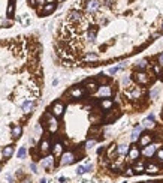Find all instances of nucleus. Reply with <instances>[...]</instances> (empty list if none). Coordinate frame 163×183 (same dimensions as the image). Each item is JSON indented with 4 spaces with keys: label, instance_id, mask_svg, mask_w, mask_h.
<instances>
[{
    "label": "nucleus",
    "instance_id": "1",
    "mask_svg": "<svg viewBox=\"0 0 163 183\" xmlns=\"http://www.w3.org/2000/svg\"><path fill=\"white\" fill-rule=\"evenodd\" d=\"M41 123L47 126L48 131H49V132H53V134L58 129V122H57V119H55L53 114H49V113H45V116L41 119Z\"/></svg>",
    "mask_w": 163,
    "mask_h": 183
},
{
    "label": "nucleus",
    "instance_id": "2",
    "mask_svg": "<svg viewBox=\"0 0 163 183\" xmlns=\"http://www.w3.org/2000/svg\"><path fill=\"white\" fill-rule=\"evenodd\" d=\"M133 80L138 84H141V86H145V84L151 81V78H150V75L147 72H136V74H133Z\"/></svg>",
    "mask_w": 163,
    "mask_h": 183
},
{
    "label": "nucleus",
    "instance_id": "3",
    "mask_svg": "<svg viewBox=\"0 0 163 183\" xmlns=\"http://www.w3.org/2000/svg\"><path fill=\"white\" fill-rule=\"evenodd\" d=\"M120 116H121L120 110H108L106 116L103 117V122H105V123H112V122H115L117 119H118Z\"/></svg>",
    "mask_w": 163,
    "mask_h": 183
},
{
    "label": "nucleus",
    "instance_id": "4",
    "mask_svg": "<svg viewBox=\"0 0 163 183\" xmlns=\"http://www.w3.org/2000/svg\"><path fill=\"white\" fill-rule=\"evenodd\" d=\"M60 158H61L60 159V165H70V164H73V162L76 161L73 152H66V153H63Z\"/></svg>",
    "mask_w": 163,
    "mask_h": 183
},
{
    "label": "nucleus",
    "instance_id": "5",
    "mask_svg": "<svg viewBox=\"0 0 163 183\" xmlns=\"http://www.w3.org/2000/svg\"><path fill=\"white\" fill-rule=\"evenodd\" d=\"M51 111H53V116H54V117L63 116V113H64V104H63V102H54Z\"/></svg>",
    "mask_w": 163,
    "mask_h": 183
},
{
    "label": "nucleus",
    "instance_id": "6",
    "mask_svg": "<svg viewBox=\"0 0 163 183\" xmlns=\"http://www.w3.org/2000/svg\"><path fill=\"white\" fill-rule=\"evenodd\" d=\"M97 96L99 98H109L111 95H112V89L109 87V84L108 86H99V89H97Z\"/></svg>",
    "mask_w": 163,
    "mask_h": 183
},
{
    "label": "nucleus",
    "instance_id": "7",
    "mask_svg": "<svg viewBox=\"0 0 163 183\" xmlns=\"http://www.w3.org/2000/svg\"><path fill=\"white\" fill-rule=\"evenodd\" d=\"M55 8H57V3H45L43 6H42V9H41V15L42 17H45V15H49V14H53V12L55 11Z\"/></svg>",
    "mask_w": 163,
    "mask_h": 183
},
{
    "label": "nucleus",
    "instance_id": "8",
    "mask_svg": "<svg viewBox=\"0 0 163 183\" xmlns=\"http://www.w3.org/2000/svg\"><path fill=\"white\" fill-rule=\"evenodd\" d=\"M97 89H99V86H97L96 80H88V81H86V92H87V93L93 95V93H96V92H97Z\"/></svg>",
    "mask_w": 163,
    "mask_h": 183
},
{
    "label": "nucleus",
    "instance_id": "9",
    "mask_svg": "<svg viewBox=\"0 0 163 183\" xmlns=\"http://www.w3.org/2000/svg\"><path fill=\"white\" fill-rule=\"evenodd\" d=\"M100 8V2L99 0H90V2L86 5V9H87V12H96L97 9Z\"/></svg>",
    "mask_w": 163,
    "mask_h": 183
},
{
    "label": "nucleus",
    "instance_id": "10",
    "mask_svg": "<svg viewBox=\"0 0 163 183\" xmlns=\"http://www.w3.org/2000/svg\"><path fill=\"white\" fill-rule=\"evenodd\" d=\"M139 155H141V152H139V149H138V146H132L129 149V159L130 161H136L139 158Z\"/></svg>",
    "mask_w": 163,
    "mask_h": 183
},
{
    "label": "nucleus",
    "instance_id": "11",
    "mask_svg": "<svg viewBox=\"0 0 163 183\" xmlns=\"http://www.w3.org/2000/svg\"><path fill=\"white\" fill-rule=\"evenodd\" d=\"M151 141H153V135L151 134H144L141 137V140H139V146L141 147H145L148 144H151Z\"/></svg>",
    "mask_w": 163,
    "mask_h": 183
},
{
    "label": "nucleus",
    "instance_id": "12",
    "mask_svg": "<svg viewBox=\"0 0 163 183\" xmlns=\"http://www.w3.org/2000/svg\"><path fill=\"white\" fill-rule=\"evenodd\" d=\"M156 153V146L154 144H148L144 147V150H142V155L145 156V158H151V156Z\"/></svg>",
    "mask_w": 163,
    "mask_h": 183
},
{
    "label": "nucleus",
    "instance_id": "13",
    "mask_svg": "<svg viewBox=\"0 0 163 183\" xmlns=\"http://www.w3.org/2000/svg\"><path fill=\"white\" fill-rule=\"evenodd\" d=\"M42 167L47 170H53L54 168V156H48V158L42 159Z\"/></svg>",
    "mask_w": 163,
    "mask_h": 183
},
{
    "label": "nucleus",
    "instance_id": "14",
    "mask_svg": "<svg viewBox=\"0 0 163 183\" xmlns=\"http://www.w3.org/2000/svg\"><path fill=\"white\" fill-rule=\"evenodd\" d=\"M84 92H86V90H82L81 87H73V89L69 90V95L72 98H75V99H79V98H82Z\"/></svg>",
    "mask_w": 163,
    "mask_h": 183
},
{
    "label": "nucleus",
    "instance_id": "15",
    "mask_svg": "<svg viewBox=\"0 0 163 183\" xmlns=\"http://www.w3.org/2000/svg\"><path fill=\"white\" fill-rule=\"evenodd\" d=\"M69 20H70V21H81V20H82V14L79 11H76V9H72L69 12Z\"/></svg>",
    "mask_w": 163,
    "mask_h": 183
},
{
    "label": "nucleus",
    "instance_id": "16",
    "mask_svg": "<svg viewBox=\"0 0 163 183\" xmlns=\"http://www.w3.org/2000/svg\"><path fill=\"white\" fill-rule=\"evenodd\" d=\"M53 155H54V158H60V156L63 155V144H61V143H55V144H54Z\"/></svg>",
    "mask_w": 163,
    "mask_h": 183
},
{
    "label": "nucleus",
    "instance_id": "17",
    "mask_svg": "<svg viewBox=\"0 0 163 183\" xmlns=\"http://www.w3.org/2000/svg\"><path fill=\"white\" fill-rule=\"evenodd\" d=\"M49 141L48 140H42L41 141V144H39V152H41L42 155H45V153H48L49 152Z\"/></svg>",
    "mask_w": 163,
    "mask_h": 183
},
{
    "label": "nucleus",
    "instance_id": "18",
    "mask_svg": "<svg viewBox=\"0 0 163 183\" xmlns=\"http://www.w3.org/2000/svg\"><path fill=\"white\" fill-rule=\"evenodd\" d=\"M160 171V168L157 164H148L145 165V173H150V174H157Z\"/></svg>",
    "mask_w": 163,
    "mask_h": 183
},
{
    "label": "nucleus",
    "instance_id": "19",
    "mask_svg": "<svg viewBox=\"0 0 163 183\" xmlns=\"http://www.w3.org/2000/svg\"><path fill=\"white\" fill-rule=\"evenodd\" d=\"M133 173L135 174H141V173H145V165L142 164V162H136V164L133 165Z\"/></svg>",
    "mask_w": 163,
    "mask_h": 183
},
{
    "label": "nucleus",
    "instance_id": "20",
    "mask_svg": "<svg viewBox=\"0 0 163 183\" xmlns=\"http://www.w3.org/2000/svg\"><path fill=\"white\" fill-rule=\"evenodd\" d=\"M154 117L153 116H150L148 119H145L144 122H142V128H145V129H151V128H154L156 125H154Z\"/></svg>",
    "mask_w": 163,
    "mask_h": 183
},
{
    "label": "nucleus",
    "instance_id": "21",
    "mask_svg": "<svg viewBox=\"0 0 163 183\" xmlns=\"http://www.w3.org/2000/svg\"><path fill=\"white\" fill-rule=\"evenodd\" d=\"M112 105H114V102L111 101V99H108V98H106V99H102V102H100V108L102 110H106V111L112 108Z\"/></svg>",
    "mask_w": 163,
    "mask_h": 183
},
{
    "label": "nucleus",
    "instance_id": "22",
    "mask_svg": "<svg viewBox=\"0 0 163 183\" xmlns=\"http://www.w3.org/2000/svg\"><path fill=\"white\" fill-rule=\"evenodd\" d=\"M106 155H108V159H114L117 156V146L115 144H111L109 149L106 150Z\"/></svg>",
    "mask_w": 163,
    "mask_h": 183
},
{
    "label": "nucleus",
    "instance_id": "23",
    "mask_svg": "<svg viewBox=\"0 0 163 183\" xmlns=\"http://www.w3.org/2000/svg\"><path fill=\"white\" fill-rule=\"evenodd\" d=\"M96 83H97V86H108V83H109V80H108V77H105L103 74H100L99 77H97V80H96Z\"/></svg>",
    "mask_w": 163,
    "mask_h": 183
},
{
    "label": "nucleus",
    "instance_id": "24",
    "mask_svg": "<svg viewBox=\"0 0 163 183\" xmlns=\"http://www.w3.org/2000/svg\"><path fill=\"white\" fill-rule=\"evenodd\" d=\"M14 11H15V0H9V5H8V11H6V15L9 18H12L14 15Z\"/></svg>",
    "mask_w": 163,
    "mask_h": 183
},
{
    "label": "nucleus",
    "instance_id": "25",
    "mask_svg": "<svg viewBox=\"0 0 163 183\" xmlns=\"http://www.w3.org/2000/svg\"><path fill=\"white\" fill-rule=\"evenodd\" d=\"M23 134V128L19 125H15L14 128H12V135H14V138H19Z\"/></svg>",
    "mask_w": 163,
    "mask_h": 183
},
{
    "label": "nucleus",
    "instance_id": "26",
    "mask_svg": "<svg viewBox=\"0 0 163 183\" xmlns=\"http://www.w3.org/2000/svg\"><path fill=\"white\" fill-rule=\"evenodd\" d=\"M14 155V146H8V147H5L3 149V158H11V156Z\"/></svg>",
    "mask_w": 163,
    "mask_h": 183
},
{
    "label": "nucleus",
    "instance_id": "27",
    "mask_svg": "<svg viewBox=\"0 0 163 183\" xmlns=\"http://www.w3.org/2000/svg\"><path fill=\"white\" fill-rule=\"evenodd\" d=\"M35 108V102L33 101H27L23 105V110H24V113H31V110Z\"/></svg>",
    "mask_w": 163,
    "mask_h": 183
},
{
    "label": "nucleus",
    "instance_id": "28",
    "mask_svg": "<svg viewBox=\"0 0 163 183\" xmlns=\"http://www.w3.org/2000/svg\"><path fill=\"white\" fill-rule=\"evenodd\" d=\"M96 33H97V29H96V27L90 29V30L87 32V39H88L90 42H93L94 39H96Z\"/></svg>",
    "mask_w": 163,
    "mask_h": 183
},
{
    "label": "nucleus",
    "instance_id": "29",
    "mask_svg": "<svg viewBox=\"0 0 163 183\" xmlns=\"http://www.w3.org/2000/svg\"><path fill=\"white\" fill-rule=\"evenodd\" d=\"M141 131H142V126H135L133 132H132V140L133 141H136L141 137Z\"/></svg>",
    "mask_w": 163,
    "mask_h": 183
},
{
    "label": "nucleus",
    "instance_id": "30",
    "mask_svg": "<svg viewBox=\"0 0 163 183\" xmlns=\"http://www.w3.org/2000/svg\"><path fill=\"white\" fill-rule=\"evenodd\" d=\"M147 66H148V63H147V60H139L138 63H136V69H139L141 72H142V71H144V69H145Z\"/></svg>",
    "mask_w": 163,
    "mask_h": 183
},
{
    "label": "nucleus",
    "instance_id": "31",
    "mask_svg": "<svg viewBox=\"0 0 163 183\" xmlns=\"http://www.w3.org/2000/svg\"><path fill=\"white\" fill-rule=\"evenodd\" d=\"M127 152H129V147H127L126 144H121V146L117 147V153H118V155H124V153H127Z\"/></svg>",
    "mask_w": 163,
    "mask_h": 183
},
{
    "label": "nucleus",
    "instance_id": "32",
    "mask_svg": "<svg viewBox=\"0 0 163 183\" xmlns=\"http://www.w3.org/2000/svg\"><path fill=\"white\" fill-rule=\"evenodd\" d=\"M84 60H86V62H94V60H97V54H94V53H88V54H86Z\"/></svg>",
    "mask_w": 163,
    "mask_h": 183
},
{
    "label": "nucleus",
    "instance_id": "33",
    "mask_svg": "<svg viewBox=\"0 0 163 183\" xmlns=\"http://www.w3.org/2000/svg\"><path fill=\"white\" fill-rule=\"evenodd\" d=\"M129 96L132 98V99H138V98L141 96V89H138V87H136V89L132 92V93H129Z\"/></svg>",
    "mask_w": 163,
    "mask_h": 183
},
{
    "label": "nucleus",
    "instance_id": "34",
    "mask_svg": "<svg viewBox=\"0 0 163 183\" xmlns=\"http://www.w3.org/2000/svg\"><path fill=\"white\" fill-rule=\"evenodd\" d=\"M124 66H126V65H124V63H121V65H120V66H115V68H111V69H109V74H111V75H114V74H117V72H118V71H120V69H123V68H124Z\"/></svg>",
    "mask_w": 163,
    "mask_h": 183
},
{
    "label": "nucleus",
    "instance_id": "35",
    "mask_svg": "<svg viewBox=\"0 0 163 183\" xmlns=\"http://www.w3.org/2000/svg\"><path fill=\"white\" fill-rule=\"evenodd\" d=\"M99 132H100L99 126H93V128H91V129L88 131V135H90V137H94L96 134H99Z\"/></svg>",
    "mask_w": 163,
    "mask_h": 183
},
{
    "label": "nucleus",
    "instance_id": "36",
    "mask_svg": "<svg viewBox=\"0 0 163 183\" xmlns=\"http://www.w3.org/2000/svg\"><path fill=\"white\" fill-rule=\"evenodd\" d=\"M157 96H159V89H153L150 92V98H151V99H156Z\"/></svg>",
    "mask_w": 163,
    "mask_h": 183
},
{
    "label": "nucleus",
    "instance_id": "37",
    "mask_svg": "<svg viewBox=\"0 0 163 183\" xmlns=\"http://www.w3.org/2000/svg\"><path fill=\"white\" fill-rule=\"evenodd\" d=\"M25 153H27V149H25V147H21V149L18 150V158H24Z\"/></svg>",
    "mask_w": 163,
    "mask_h": 183
},
{
    "label": "nucleus",
    "instance_id": "38",
    "mask_svg": "<svg viewBox=\"0 0 163 183\" xmlns=\"http://www.w3.org/2000/svg\"><path fill=\"white\" fill-rule=\"evenodd\" d=\"M94 144H96V140H88V141L86 143V147H87V149H90V147H93Z\"/></svg>",
    "mask_w": 163,
    "mask_h": 183
},
{
    "label": "nucleus",
    "instance_id": "39",
    "mask_svg": "<svg viewBox=\"0 0 163 183\" xmlns=\"http://www.w3.org/2000/svg\"><path fill=\"white\" fill-rule=\"evenodd\" d=\"M157 159L162 162V164H163V149H160L159 150V152H157Z\"/></svg>",
    "mask_w": 163,
    "mask_h": 183
},
{
    "label": "nucleus",
    "instance_id": "40",
    "mask_svg": "<svg viewBox=\"0 0 163 183\" xmlns=\"http://www.w3.org/2000/svg\"><path fill=\"white\" fill-rule=\"evenodd\" d=\"M132 176H135L133 170H132V168H127V170H126V177H132Z\"/></svg>",
    "mask_w": 163,
    "mask_h": 183
},
{
    "label": "nucleus",
    "instance_id": "41",
    "mask_svg": "<svg viewBox=\"0 0 163 183\" xmlns=\"http://www.w3.org/2000/svg\"><path fill=\"white\" fill-rule=\"evenodd\" d=\"M129 83H130V78H129V77H123V80H121V84H123V86H127Z\"/></svg>",
    "mask_w": 163,
    "mask_h": 183
},
{
    "label": "nucleus",
    "instance_id": "42",
    "mask_svg": "<svg viewBox=\"0 0 163 183\" xmlns=\"http://www.w3.org/2000/svg\"><path fill=\"white\" fill-rule=\"evenodd\" d=\"M76 173L79 174V176H81V174H84V173H86V167H78V170H76Z\"/></svg>",
    "mask_w": 163,
    "mask_h": 183
},
{
    "label": "nucleus",
    "instance_id": "43",
    "mask_svg": "<svg viewBox=\"0 0 163 183\" xmlns=\"http://www.w3.org/2000/svg\"><path fill=\"white\" fill-rule=\"evenodd\" d=\"M30 168H31V171H33V173H37V167H36V164H31Z\"/></svg>",
    "mask_w": 163,
    "mask_h": 183
},
{
    "label": "nucleus",
    "instance_id": "44",
    "mask_svg": "<svg viewBox=\"0 0 163 183\" xmlns=\"http://www.w3.org/2000/svg\"><path fill=\"white\" fill-rule=\"evenodd\" d=\"M29 5L30 6H36L37 5V0H29Z\"/></svg>",
    "mask_w": 163,
    "mask_h": 183
},
{
    "label": "nucleus",
    "instance_id": "45",
    "mask_svg": "<svg viewBox=\"0 0 163 183\" xmlns=\"http://www.w3.org/2000/svg\"><path fill=\"white\" fill-rule=\"evenodd\" d=\"M112 3H114V0H105V5L106 6H112Z\"/></svg>",
    "mask_w": 163,
    "mask_h": 183
},
{
    "label": "nucleus",
    "instance_id": "46",
    "mask_svg": "<svg viewBox=\"0 0 163 183\" xmlns=\"http://www.w3.org/2000/svg\"><path fill=\"white\" fill-rule=\"evenodd\" d=\"M159 65H163V53L159 56Z\"/></svg>",
    "mask_w": 163,
    "mask_h": 183
},
{
    "label": "nucleus",
    "instance_id": "47",
    "mask_svg": "<svg viewBox=\"0 0 163 183\" xmlns=\"http://www.w3.org/2000/svg\"><path fill=\"white\" fill-rule=\"evenodd\" d=\"M45 3H47V2H45V0H37V5H41V6H43Z\"/></svg>",
    "mask_w": 163,
    "mask_h": 183
},
{
    "label": "nucleus",
    "instance_id": "48",
    "mask_svg": "<svg viewBox=\"0 0 163 183\" xmlns=\"http://www.w3.org/2000/svg\"><path fill=\"white\" fill-rule=\"evenodd\" d=\"M41 183H47V180H45V179H42V180H41Z\"/></svg>",
    "mask_w": 163,
    "mask_h": 183
},
{
    "label": "nucleus",
    "instance_id": "49",
    "mask_svg": "<svg viewBox=\"0 0 163 183\" xmlns=\"http://www.w3.org/2000/svg\"><path fill=\"white\" fill-rule=\"evenodd\" d=\"M145 183H154V182H145Z\"/></svg>",
    "mask_w": 163,
    "mask_h": 183
},
{
    "label": "nucleus",
    "instance_id": "50",
    "mask_svg": "<svg viewBox=\"0 0 163 183\" xmlns=\"http://www.w3.org/2000/svg\"><path fill=\"white\" fill-rule=\"evenodd\" d=\"M162 32H163V26H162Z\"/></svg>",
    "mask_w": 163,
    "mask_h": 183
},
{
    "label": "nucleus",
    "instance_id": "51",
    "mask_svg": "<svg viewBox=\"0 0 163 183\" xmlns=\"http://www.w3.org/2000/svg\"><path fill=\"white\" fill-rule=\"evenodd\" d=\"M160 183H163V182H160Z\"/></svg>",
    "mask_w": 163,
    "mask_h": 183
}]
</instances>
